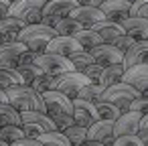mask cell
I'll list each match as a JSON object with an SVG mask.
<instances>
[{
  "label": "cell",
  "instance_id": "43",
  "mask_svg": "<svg viewBox=\"0 0 148 146\" xmlns=\"http://www.w3.org/2000/svg\"><path fill=\"white\" fill-rule=\"evenodd\" d=\"M12 146H41V142L39 140H33V138H23L21 142H16Z\"/></svg>",
  "mask_w": 148,
  "mask_h": 146
},
{
  "label": "cell",
  "instance_id": "20",
  "mask_svg": "<svg viewBox=\"0 0 148 146\" xmlns=\"http://www.w3.org/2000/svg\"><path fill=\"white\" fill-rule=\"evenodd\" d=\"M120 27H122L124 33H126L128 37H132L136 43H138V41H148V21L128 16L126 21L120 23Z\"/></svg>",
  "mask_w": 148,
  "mask_h": 146
},
{
  "label": "cell",
  "instance_id": "41",
  "mask_svg": "<svg viewBox=\"0 0 148 146\" xmlns=\"http://www.w3.org/2000/svg\"><path fill=\"white\" fill-rule=\"evenodd\" d=\"M37 53H31V51H27V53H23V57L18 59V65H35V61H37ZM16 65V67H18Z\"/></svg>",
  "mask_w": 148,
  "mask_h": 146
},
{
  "label": "cell",
  "instance_id": "36",
  "mask_svg": "<svg viewBox=\"0 0 148 146\" xmlns=\"http://www.w3.org/2000/svg\"><path fill=\"white\" fill-rule=\"evenodd\" d=\"M128 16L148 21V0H136V2H132V6H130V14H128Z\"/></svg>",
  "mask_w": 148,
  "mask_h": 146
},
{
  "label": "cell",
  "instance_id": "31",
  "mask_svg": "<svg viewBox=\"0 0 148 146\" xmlns=\"http://www.w3.org/2000/svg\"><path fill=\"white\" fill-rule=\"evenodd\" d=\"M95 110H97V116H99V120H106V122H116V120L122 116V112H120L116 106H112V104H106V101H99V104H95Z\"/></svg>",
  "mask_w": 148,
  "mask_h": 146
},
{
  "label": "cell",
  "instance_id": "1",
  "mask_svg": "<svg viewBox=\"0 0 148 146\" xmlns=\"http://www.w3.org/2000/svg\"><path fill=\"white\" fill-rule=\"evenodd\" d=\"M4 93H6V104L10 108H14L18 114H23V112H41V114H45L43 97L39 93H35L31 87L14 85V87H8Z\"/></svg>",
  "mask_w": 148,
  "mask_h": 146
},
{
  "label": "cell",
  "instance_id": "40",
  "mask_svg": "<svg viewBox=\"0 0 148 146\" xmlns=\"http://www.w3.org/2000/svg\"><path fill=\"white\" fill-rule=\"evenodd\" d=\"M136 136L140 138V142H142L144 146H148V114L140 118V126H138Z\"/></svg>",
  "mask_w": 148,
  "mask_h": 146
},
{
  "label": "cell",
  "instance_id": "34",
  "mask_svg": "<svg viewBox=\"0 0 148 146\" xmlns=\"http://www.w3.org/2000/svg\"><path fill=\"white\" fill-rule=\"evenodd\" d=\"M37 140L41 142V146H69L67 138L61 132H47V134H41Z\"/></svg>",
  "mask_w": 148,
  "mask_h": 146
},
{
  "label": "cell",
  "instance_id": "37",
  "mask_svg": "<svg viewBox=\"0 0 148 146\" xmlns=\"http://www.w3.org/2000/svg\"><path fill=\"white\" fill-rule=\"evenodd\" d=\"M128 112H136V114H140V116H146V114H148V95L136 97V99L128 106Z\"/></svg>",
  "mask_w": 148,
  "mask_h": 146
},
{
  "label": "cell",
  "instance_id": "21",
  "mask_svg": "<svg viewBox=\"0 0 148 146\" xmlns=\"http://www.w3.org/2000/svg\"><path fill=\"white\" fill-rule=\"evenodd\" d=\"M91 31L101 39V43H108V45H110L114 39H118L120 35H124V29L120 27V23H114V21H108V19H103L101 23L93 25Z\"/></svg>",
  "mask_w": 148,
  "mask_h": 146
},
{
  "label": "cell",
  "instance_id": "35",
  "mask_svg": "<svg viewBox=\"0 0 148 146\" xmlns=\"http://www.w3.org/2000/svg\"><path fill=\"white\" fill-rule=\"evenodd\" d=\"M25 29V25L18 21V19H12V16H6L0 21V33L4 35H12V37H18V33Z\"/></svg>",
  "mask_w": 148,
  "mask_h": 146
},
{
  "label": "cell",
  "instance_id": "32",
  "mask_svg": "<svg viewBox=\"0 0 148 146\" xmlns=\"http://www.w3.org/2000/svg\"><path fill=\"white\" fill-rule=\"evenodd\" d=\"M14 71L18 73V77H21L23 85H27V87L35 81V77H39V75H41V69H39L37 65H18Z\"/></svg>",
  "mask_w": 148,
  "mask_h": 146
},
{
  "label": "cell",
  "instance_id": "26",
  "mask_svg": "<svg viewBox=\"0 0 148 146\" xmlns=\"http://www.w3.org/2000/svg\"><path fill=\"white\" fill-rule=\"evenodd\" d=\"M101 93H103V89L97 85V83H87L81 91H79V95L75 97V99H81V101H87V104H99L101 101Z\"/></svg>",
  "mask_w": 148,
  "mask_h": 146
},
{
  "label": "cell",
  "instance_id": "22",
  "mask_svg": "<svg viewBox=\"0 0 148 146\" xmlns=\"http://www.w3.org/2000/svg\"><path fill=\"white\" fill-rule=\"evenodd\" d=\"M124 71H126L124 65H110V67H103V71H101V75H99V79H97V85H99L101 89H108V87L120 83Z\"/></svg>",
  "mask_w": 148,
  "mask_h": 146
},
{
  "label": "cell",
  "instance_id": "42",
  "mask_svg": "<svg viewBox=\"0 0 148 146\" xmlns=\"http://www.w3.org/2000/svg\"><path fill=\"white\" fill-rule=\"evenodd\" d=\"M8 8H10V2H8V0H0V21L8 16Z\"/></svg>",
  "mask_w": 148,
  "mask_h": 146
},
{
  "label": "cell",
  "instance_id": "3",
  "mask_svg": "<svg viewBox=\"0 0 148 146\" xmlns=\"http://www.w3.org/2000/svg\"><path fill=\"white\" fill-rule=\"evenodd\" d=\"M45 4H47V0H16V2H10L8 16L18 19L25 27L39 25Z\"/></svg>",
  "mask_w": 148,
  "mask_h": 146
},
{
  "label": "cell",
  "instance_id": "30",
  "mask_svg": "<svg viewBox=\"0 0 148 146\" xmlns=\"http://www.w3.org/2000/svg\"><path fill=\"white\" fill-rule=\"evenodd\" d=\"M69 63L73 65V69L77 71V73H81L83 69H87L89 65H95V61H93V57L89 55V51H79V53H75V55H71L69 57Z\"/></svg>",
  "mask_w": 148,
  "mask_h": 146
},
{
  "label": "cell",
  "instance_id": "12",
  "mask_svg": "<svg viewBox=\"0 0 148 146\" xmlns=\"http://www.w3.org/2000/svg\"><path fill=\"white\" fill-rule=\"evenodd\" d=\"M73 104V124L75 126H81V128H89L91 124H95L99 120L97 116V110L93 104H87V101H81V99H71Z\"/></svg>",
  "mask_w": 148,
  "mask_h": 146
},
{
  "label": "cell",
  "instance_id": "6",
  "mask_svg": "<svg viewBox=\"0 0 148 146\" xmlns=\"http://www.w3.org/2000/svg\"><path fill=\"white\" fill-rule=\"evenodd\" d=\"M41 97H43L45 114L51 120H55V118H71L73 116V104L63 93H59V91H47Z\"/></svg>",
  "mask_w": 148,
  "mask_h": 146
},
{
  "label": "cell",
  "instance_id": "4",
  "mask_svg": "<svg viewBox=\"0 0 148 146\" xmlns=\"http://www.w3.org/2000/svg\"><path fill=\"white\" fill-rule=\"evenodd\" d=\"M21 128L25 132V138H33V140H37L41 134L57 132L53 120L41 112H23L21 114Z\"/></svg>",
  "mask_w": 148,
  "mask_h": 146
},
{
  "label": "cell",
  "instance_id": "18",
  "mask_svg": "<svg viewBox=\"0 0 148 146\" xmlns=\"http://www.w3.org/2000/svg\"><path fill=\"white\" fill-rule=\"evenodd\" d=\"M122 65H124V69H130V67H136V65H148V41L134 43L124 53Z\"/></svg>",
  "mask_w": 148,
  "mask_h": 146
},
{
  "label": "cell",
  "instance_id": "45",
  "mask_svg": "<svg viewBox=\"0 0 148 146\" xmlns=\"http://www.w3.org/2000/svg\"><path fill=\"white\" fill-rule=\"evenodd\" d=\"M2 104H6V93L0 89V106H2Z\"/></svg>",
  "mask_w": 148,
  "mask_h": 146
},
{
  "label": "cell",
  "instance_id": "38",
  "mask_svg": "<svg viewBox=\"0 0 148 146\" xmlns=\"http://www.w3.org/2000/svg\"><path fill=\"white\" fill-rule=\"evenodd\" d=\"M134 43H136V41H134L132 37H128V35L124 33V35H120L118 39H114V41H112L110 45H112V47H116V49H118L120 53H126V51H128V49H130V47H132Z\"/></svg>",
  "mask_w": 148,
  "mask_h": 146
},
{
  "label": "cell",
  "instance_id": "17",
  "mask_svg": "<svg viewBox=\"0 0 148 146\" xmlns=\"http://www.w3.org/2000/svg\"><path fill=\"white\" fill-rule=\"evenodd\" d=\"M23 53H27V47L18 41L0 47V69H16Z\"/></svg>",
  "mask_w": 148,
  "mask_h": 146
},
{
  "label": "cell",
  "instance_id": "13",
  "mask_svg": "<svg viewBox=\"0 0 148 146\" xmlns=\"http://www.w3.org/2000/svg\"><path fill=\"white\" fill-rule=\"evenodd\" d=\"M77 6H79V0H49V2L45 4V8H43L41 16H49V19L61 21V19H67Z\"/></svg>",
  "mask_w": 148,
  "mask_h": 146
},
{
  "label": "cell",
  "instance_id": "23",
  "mask_svg": "<svg viewBox=\"0 0 148 146\" xmlns=\"http://www.w3.org/2000/svg\"><path fill=\"white\" fill-rule=\"evenodd\" d=\"M29 87H31L35 93L43 95V93H47V91H55V87H57V79H55V77H51V75L41 73L39 77H35V81H33Z\"/></svg>",
  "mask_w": 148,
  "mask_h": 146
},
{
  "label": "cell",
  "instance_id": "27",
  "mask_svg": "<svg viewBox=\"0 0 148 146\" xmlns=\"http://www.w3.org/2000/svg\"><path fill=\"white\" fill-rule=\"evenodd\" d=\"M61 134L67 138L69 146H81L87 140V128H81V126H75V124L69 126L67 130H63Z\"/></svg>",
  "mask_w": 148,
  "mask_h": 146
},
{
  "label": "cell",
  "instance_id": "9",
  "mask_svg": "<svg viewBox=\"0 0 148 146\" xmlns=\"http://www.w3.org/2000/svg\"><path fill=\"white\" fill-rule=\"evenodd\" d=\"M122 83L136 89L140 95H148V65H136L124 71Z\"/></svg>",
  "mask_w": 148,
  "mask_h": 146
},
{
  "label": "cell",
  "instance_id": "33",
  "mask_svg": "<svg viewBox=\"0 0 148 146\" xmlns=\"http://www.w3.org/2000/svg\"><path fill=\"white\" fill-rule=\"evenodd\" d=\"M14 85H23L18 73L14 69H0V89L6 91L8 87H14Z\"/></svg>",
  "mask_w": 148,
  "mask_h": 146
},
{
  "label": "cell",
  "instance_id": "25",
  "mask_svg": "<svg viewBox=\"0 0 148 146\" xmlns=\"http://www.w3.org/2000/svg\"><path fill=\"white\" fill-rule=\"evenodd\" d=\"M73 39L79 43V47H81L83 51H91L93 47L101 45V39H99V37L91 31V29H83V31H81V33H77Z\"/></svg>",
  "mask_w": 148,
  "mask_h": 146
},
{
  "label": "cell",
  "instance_id": "10",
  "mask_svg": "<svg viewBox=\"0 0 148 146\" xmlns=\"http://www.w3.org/2000/svg\"><path fill=\"white\" fill-rule=\"evenodd\" d=\"M130 6H132L130 0H101V4H99L97 10H99L108 21L122 23V21H126L128 14H130Z\"/></svg>",
  "mask_w": 148,
  "mask_h": 146
},
{
  "label": "cell",
  "instance_id": "11",
  "mask_svg": "<svg viewBox=\"0 0 148 146\" xmlns=\"http://www.w3.org/2000/svg\"><path fill=\"white\" fill-rule=\"evenodd\" d=\"M89 55L93 57L95 65L99 67H110V65H122L124 61V53H120L116 47L108 45V43H101L97 47H93L89 51Z\"/></svg>",
  "mask_w": 148,
  "mask_h": 146
},
{
  "label": "cell",
  "instance_id": "8",
  "mask_svg": "<svg viewBox=\"0 0 148 146\" xmlns=\"http://www.w3.org/2000/svg\"><path fill=\"white\" fill-rule=\"evenodd\" d=\"M87 83H91V81H89L83 73L71 71V73H65V75H61V77H57V87H55V91L63 93V95L69 97V99H75V97L79 95V91H81Z\"/></svg>",
  "mask_w": 148,
  "mask_h": 146
},
{
  "label": "cell",
  "instance_id": "14",
  "mask_svg": "<svg viewBox=\"0 0 148 146\" xmlns=\"http://www.w3.org/2000/svg\"><path fill=\"white\" fill-rule=\"evenodd\" d=\"M79 51H81V47L73 37H55L45 49V53L59 55V57H65V59H69L71 55H75Z\"/></svg>",
  "mask_w": 148,
  "mask_h": 146
},
{
  "label": "cell",
  "instance_id": "46",
  "mask_svg": "<svg viewBox=\"0 0 148 146\" xmlns=\"http://www.w3.org/2000/svg\"><path fill=\"white\" fill-rule=\"evenodd\" d=\"M0 146H8V144H4V142H2V140H0Z\"/></svg>",
  "mask_w": 148,
  "mask_h": 146
},
{
  "label": "cell",
  "instance_id": "15",
  "mask_svg": "<svg viewBox=\"0 0 148 146\" xmlns=\"http://www.w3.org/2000/svg\"><path fill=\"white\" fill-rule=\"evenodd\" d=\"M87 140L99 142L103 146H112V142H114V122L97 120L95 124H91L87 128Z\"/></svg>",
  "mask_w": 148,
  "mask_h": 146
},
{
  "label": "cell",
  "instance_id": "19",
  "mask_svg": "<svg viewBox=\"0 0 148 146\" xmlns=\"http://www.w3.org/2000/svg\"><path fill=\"white\" fill-rule=\"evenodd\" d=\"M69 19H73L77 25H81L83 29H91L93 25H97V23H101L106 16L97 10V8H89V6H85V4H79L71 14H69Z\"/></svg>",
  "mask_w": 148,
  "mask_h": 146
},
{
  "label": "cell",
  "instance_id": "39",
  "mask_svg": "<svg viewBox=\"0 0 148 146\" xmlns=\"http://www.w3.org/2000/svg\"><path fill=\"white\" fill-rule=\"evenodd\" d=\"M112 146H144L140 142V138L134 134V136H120V138H114Z\"/></svg>",
  "mask_w": 148,
  "mask_h": 146
},
{
  "label": "cell",
  "instance_id": "7",
  "mask_svg": "<svg viewBox=\"0 0 148 146\" xmlns=\"http://www.w3.org/2000/svg\"><path fill=\"white\" fill-rule=\"evenodd\" d=\"M35 65L41 69V73L51 75V77H55V79L61 77V75H65V73L75 71L73 65L69 63V59L59 57V55H51V53H43V55H39L37 61H35Z\"/></svg>",
  "mask_w": 148,
  "mask_h": 146
},
{
  "label": "cell",
  "instance_id": "29",
  "mask_svg": "<svg viewBox=\"0 0 148 146\" xmlns=\"http://www.w3.org/2000/svg\"><path fill=\"white\" fill-rule=\"evenodd\" d=\"M25 138V132L21 126H4V128H0V140H2L4 144L12 146L16 142H21Z\"/></svg>",
  "mask_w": 148,
  "mask_h": 146
},
{
  "label": "cell",
  "instance_id": "24",
  "mask_svg": "<svg viewBox=\"0 0 148 146\" xmlns=\"http://www.w3.org/2000/svg\"><path fill=\"white\" fill-rule=\"evenodd\" d=\"M83 31V27L81 25H77L73 19H61L59 23H57V27H55V35L57 37H75L77 33H81Z\"/></svg>",
  "mask_w": 148,
  "mask_h": 146
},
{
  "label": "cell",
  "instance_id": "28",
  "mask_svg": "<svg viewBox=\"0 0 148 146\" xmlns=\"http://www.w3.org/2000/svg\"><path fill=\"white\" fill-rule=\"evenodd\" d=\"M4 126H21V114L8 104L0 106V128Z\"/></svg>",
  "mask_w": 148,
  "mask_h": 146
},
{
  "label": "cell",
  "instance_id": "44",
  "mask_svg": "<svg viewBox=\"0 0 148 146\" xmlns=\"http://www.w3.org/2000/svg\"><path fill=\"white\" fill-rule=\"evenodd\" d=\"M81 146H103V144H99V142H91V140H85Z\"/></svg>",
  "mask_w": 148,
  "mask_h": 146
},
{
  "label": "cell",
  "instance_id": "2",
  "mask_svg": "<svg viewBox=\"0 0 148 146\" xmlns=\"http://www.w3.org/2000/svg\"><path fill=\"white\" fill-rule=\"evenodd\" d=\"M55 37H57L55 35V29H49V27H43V25H31V27H25L18 33L16 41L23 43L27 47V51L37 53V55H43L45 49H47V45Z\"/></svg>",
  "mask_w": 148,
  "mask_h": 146
},
{
  "label": "cell",
  "instance_id": "16",
  "mask_svg": "<svg viewBox=\"0 0 148 146\" xmlns=\"http://www.w3.org/2000/svg\"><path fill=\"white\" fill-rule=\"evenodd\" d=\"M140 114L136 112H126L122 114L116 122H114V138H120V136H134L138 132V126H140Z\"/></svg>",
  "mask_w": 148,
  "mask_h": 146
},
{
  "label": "cell",
  "instance_id": "5",
  "mask_svg": "<svg viewBox=\"0 0 148 146\" xmlns=\"http://www.w3.org/2000/svg\"><path fill=\"white\" fill-rule=\"evenodd\" d=\"M136 97H140V93H138L136 89H132L130 85L122 83V81L116 83V85H112V87H108V89H103V93H101V101L116 106L122 114L128 112V106H130Z\"/></svg>",
  "mask_w": 148,
  "mask_h": 146
}]
</instances>
